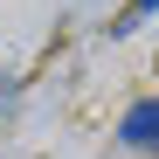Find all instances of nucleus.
<instances>
[{"label":"nucleus","instance_id":"f257e3e1","mask_svg":"<svg viewBox=\"0 0 159 159\" xmlns=\"http://www.w3.org/2000/svg\"><path fill=\"white\" fill-rule=\"evenodd\" d=\"M118 145H131V152H159V97L131 104V111L118 118Z\"/></svg>","mask_w":159,"mask_h":159}]
</instances>
